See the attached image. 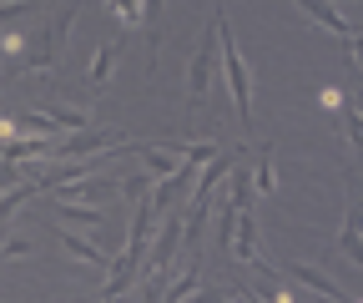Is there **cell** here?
<instances>
[{
    "mask_svg": "<svg viewBox=\"0 0 363 303\" xmlns=\"http://www.w3.org/2000/svg\"><path fill=\"white\" fill-rule=\"evenodd\" d=\"M217 66L227 71V92H233L238 121L252 132V71H247V61L238 56V40H233V26H227V11L217 16Z\"/></svg>",
    "mask_w": 363,
    "mask_h": 303,
    "instance_id": "obj_1",
    "label": "cell"
},
{
    "mask_svg": "<svg viewBox=\"0 0 363 303\" xmlns=\"http://www.w3.org/2000/svg\"><path fill=\"white\" fill-rule=\"evenodd\" d=\"M217 16H222V11H217ZM217 16L207 21L202 46L192 51V66H187V101H192V106H202V101H207L212 76H217Z\"/></svg>",
    "mask_w": 363,
    "mask_h": 303,
    "instance_id": "obj_2",
    "label": "cell"
},
{
    "mask_svg": "<svg viewBox=\"0 0 363 303\" xmlns=\"http://www.w3.org/2000/svg\"><path fill=\"white\" fill-rule=\"evenodd\" d=\"M192 182H197V162H187V157H182V162H177V172H167V177H162V182L147 192V207H152V218H162L167 207H177L182 197L192 192Z\"/></svg>",
    "mask_w": 363,
    "mask_h": 303,
    "instance_id": "obj_3",
    "label": "cell"
},
{
    "mask_svg": "<svg viewBox=\"0 0 363 303\" xmlns=\"http://www.w3.org/2000/svg\"><path fill=\"white\" fill-rule=\"evenodd\" d=\"M177 248H182V207H167V212H162V233H157V248H152V258H147V273H152L157 283L167 278V268H172Z\"/></svg>",
    "mask_w": 363,
    "mask_h": 303,
    "instance_id": "obj_4",
    "label": "cell"
},
{
    "mask_svg": "<svg viewBox=\"0 0 363 303\" xmlns=\"http://www.w3.org/2000/svg\"><path fill=\"white\" fill-rule=\"evenodd\" d=\"M227 248H233V258H238V263H252V268H272L267 263V258L257 253V212L252 207H238V223H233V243H227Z\"/></svg>",
    "mask_w": 363,
    "mask_h": 303,
    "instance_id": "obj_5",
    "label": "cell"
},
{
    "mask_svg": "<svg viewBox=\"0 0 363 303\" xmlns=\"http://www.w3.org/2000/svg\"><path fill=\"white\" fill-rule=\"evenodd\" d=\"M293 6H298L303 16H313L318 26H328V31L343 40V56H348V66H353V21L333 6V0H293Z\"/></svg>",
    "mask_w": 363,
    "mask_h": 303,
    "instance_id": "obj_6",
    "label": "cell"
},
{
    "mask_svg": "<svg viewBox=\"0 0 363 303\" xmlns=\"http://www.w3.org/2000/svg\"><path fill=\"white\" fill-rule=\"evenodd\" d=\"M116 56H121V40H116V35L96 46V61H91V71L81 76L86 97H101V92H106V81H111V66H116Z\"/></svg>",
    "mask_w": 363,
    "mask_h": 303,
    "instance_id": "obj_7",
    "label": "cell"
},
{
    "mask_svg": "<svg viewBox=\"0 0 363 303\" xmlns=\"http://www.w3.org/2000/svg\"><path fill=\"white\" fill-rule=\"evenodd\" d=\"M283 273H288V278H298V283H308L313 293H323V298H338V303L348 298V288H343V283H333L328 273H318V268H308V263H288Z\"/></svg>",
    "mask_w": 363,
    "mask_h": 303,
    "instance_id": "obj_8",
    "label": "cell"
},
{
    "mask_svg": "<svg viewBox=\"0 0 363 303\" xmlns=\"http://www.w3.org/2000/svg\"><path fill=\"white\" fill-rule=\"evenodd\" d=\"M0 56H6L11 76L21 71V61H26V21H11V26H0Z\"/></svg>",
    "mask_w": 363,
    "mask_h": 303,
    "instance_id": "obj_9",
    "label": "cell"
},
{
    "mask_svg": "<svg viewBox=\"0 0 363 303\" xmlns=\"http://www.w3.org/2000/svg\"><path fill=\"white\" fill-rule=\"evenodd\" d=\"M35 197H40V182H26V177H21L16 187H6V192H0V228H6L26 202H35Z\"/></svg>",
    "mask_w": 363,
    "mask_h": 303,
    "instance_id": "obj_10",
    "label": "cell"
},
{
    "mask_svg": "<svg viewBox=\"0 0 363 303\" xmlns=\"http://www.w3.org/2000/svg\"><path fill=\"white\" fill-rule=\"evenodd\" d=\"M338 248H343V258L348 263H358V202H348V218H343V233H338Z\"/></svg>",
    "mask_w": 363,
    "mask_h": 303,
    "instance_id": "obj_11",
    "label": "cell"
},
{
    "mask_svg": "<svg viewBox=\"0 0 363 303\" xmlns=\"http://www.w3.org/2000/svg\"><path fill=\"white\" fill-rule=\"evenodd\" d=\"M56 207H61L66 223H81V228H101V223H106L101 207H76V202H61V197H56Z\"/></svg>",
    "mask_w": 363,
    "mask_h": 303,
    "instance_id": "obj_12",
    "label": "cell"
},
{
    "mask_svg": "<svg viewBox=\"0 0 363 303\" xmlns=\"http://www.w3.org/2000/svg\"><path fill=\"white\" fill-rule=\"evenodd\" d=\"M56 238H61V248H66V253H76V258H86V263H96V268H106V263H111V258H106L101 248H91L86 238H71V233H56Z\"/></svg>",
    "mask_w": 363,
    "mask_h": 303,
    "instance_id": "obj_13",
    "label": "cell"
},
{
    "mask_svg": "<svg viewBox=\"0 0 363 303\" xmlns=\"http://www.w3.org/2000/svg\"><path fill=\"white\" fill-rule=\"evenodd\" d=\"M116 192H121L126 202H142V197L152 192V172H126V177L116 182Z\"/></svg>",
    "mask_w": 363,
    "mask_h": 303,
    "instance_id": "obj_14",
    "label": "cell"
},
{
    "mask_svg": "<svg viewBox=\"0 0 363 303\" xmlns=\"http://www.w3.org/2000/svg\"><path fill=\"white\" fill-rule=\"evenodd\" d=\"M278 187V172H272V147H257V177H252V192H272Z\"/></svg>",
    "mask_w": 363,
    "mask_h": 303,
    "instance_id": "obj_15",
    "label": "cell"
},
{
    "mask_svg": "<svg viewBox=\"0 0 363 303\" xmlns=\"http://www.w3.org/2000/svg\"><path fill=\"white\" fill-rule=\"evenodd\" d=\"M111 6V16L121 21V31H136L142 26V0H106Z\"/></svg>",
    "mask_w": 363,
    "mask_h": 303,
    "instance_id": "obj_16",
    "label": "cell"
},
{
    "mask_svg": "<svg viewBox=\"0 0 363 303\" xmlns=\"http://www.w3.org/2000/svg\"><path fill=\"white\" fill-rule=\"evenodd\" d=\"M26 16H35V0H6V6H0V26L26 21Z\"/></svg>",
    "mask_w": 363,
    "mask_h": 303,
    "instance_id": "obj_17",
    "label": "cell"
},
{
    "mask_svg": "<svg viewBox=\"0 0 363 303\" xmlns=\"http://www.w3.org/2000/svg\"><path fill=\"white\" fill-rule=\"evenodd\" d=\"M21 177H26V172H21L16 162H6V157H0V192H6V187H16Z\"/></svg>",
    "mask_w": 363,
    "mask_h": 303,
    "instance_id": "obj_18",
    "label": "cell"
},
{
    "mask_svg": "<svg viewBox=\"0 0 363 303\" xmlns=\"http://www.w3.org/2000/svg\"><path fill=\"white\" fill-rule=\"evenodd\" d=\"M21 253H30L26 238H6V243H0V258H21Z\"/></svg>",
    "mask_w": 363,
    "mask_h": 303,
    "instance_id": "obj_19",
    "label": "cell"
},
{
    "mask_svg": "<svg viewBox=\"0 0 363 303\" xmlns=\"http://www.w3.org/2000/svg\"><path fill=\"white\" fill-rule=\"evenodd\" d=\"M157 16H162V0H142V26H157Z\"/></svg>",
    "mask_w": 363,
    "mask_h": 303,
    "instance_id": "obj_20",
    "label": "cell"
},
{
    "mask_svg": "<svg viewBox=\"0 0 363 303\" xmlns=\"http://www.w3.org/2000/svg\"><path fill=\"white\" fill-rule=\"evenodd\" d=\"M318 106H328V111H333V106H343V92H323V97H318Z\"/></svg>",
    "mask_w": 363,
    "mask_h": 303,
    "instance_id": "obj_21",
    "label": "cell"
}]
</instances>
